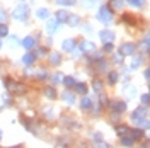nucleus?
<instances>
[{"instance_id":"13","label":"nucleus","mask_w":150,"mask_h":148,"mask_svg":"<svg viewBox=\"0 0 150 148\" xmlns=\"http://www.w3.org/2000/svg\"><path fill=\"white\" fill-rule=\"evenodd\" d=\"M56 16H58V17H56V20H58V22H62V20H67V16H68V14H67L65 10H62V12H58Z\"/></svg>"},{"instance_id":"24","label":"nucleus","mask_w":150,"mask_h":148,"mask_svg":"<svg viewBox=\"0 0 150 148\" xmlns=\"http://www.w3.org/2000/svg\"><path fill=\"white\" fill-rule=\"evenodd\" d=\"M68 24H72V26L79 24V19H77V17H70V19H68Z\"/></svg>"},{"instance_id":"18","label":"nucleus","mask_w":150,"mask_h":148,"mask_svg":"<svg viewBox=\"0 0 150 148\" xmlns=\"http://www.w3.org/2000/svg\"><path fill=\"white\" fill-rule=\"evenodd\" d=\"M9 31H7V26L5 24H0V36H7Z\"/></svg>"},{"instance_id":"31","label":"nucleus","mask_w":150,"mask_h":148,"mask_svg":"<svg viewBox=\"0 0 150 148\" xmlns=\"http://www.w3.org/2000/svg\"><path fill=\"white\" fill-rule=\"evenodd\" d=\"M104 49H106V51H111V49H112V46H111V44H109V43H108V44L104 46Z\"/></svg>"},{"instance_id":"1","label":"nucleus","mask_w":150,"mask_h":148,"mask_svg":"<svg viewBox=\"0 0 150 148\" xmlns=\"http://www.w3.org/2000/svg\"><path fill=\"white\" fill-rule=\"evenodd\" d=\"M97 19L101 22H111L112 19V10L109 7H101L99 9V14H97Z\"/></svg>"},{"instance_id":"30","label":"nucleus","mask_w":150,"mask_h":148,"mask_svg":"<svg viewBox=\"0 0 150 148\" xmlns=\"http://www.w3.org/2000/svg\"><path fill=\"white\" fill-rule=\"evenodd\" d=\"M60 78H62V75H53V82H58V80H60Z\"/></svg>"},{"instance_id":"9","label":"nucleus","mask_w":150,"mask_h":148,"mask_svg":"<svg viewBox=\"0 0 150 148\" xmlns=\"http://www.w3.org/2000/svg\"><path fill=\"white\" fill-rule=\"evenodd\" d=\"M34 58H36V56L33 55V53H28V55L24 56V63H26V65H31V63L34 61Z\"/></svg>"},{"instance_id":"14","label":"nucleus","mask_w":150,"mask_h":148,"mask_svg":"<svg viewBox=\"0 0 150 148\" xmlns=\"http://www.w3.org/2000/svg\"><path fill=\"white\" fill-rule=\"evenodd\" d=\"M24 46L28 48V49L29 48H33L34 46V39H33V37H26V39H24Z\"/></svg>"},{"instance_id":"15","label":"nucleus","mask_w":150,"mask_h":148,"mask_svg":"<svg viewBox=\"0 0 150 148\" xmlns=\"http://www.w3.org/2000/svg\"><path fill=\"white\" fill-rule=\"evenodd\" d=\"M92 49H94V44L92 43H89V41L82 44V51H92Z\"/></svg>"},{"instance_id":"20","label":"nucleus","mask_w":150,"mask_h":148,"mask_svg":"<svg viewBox=\"0 0 150 148\" xmlns=\"http://www.w3.org/2000/svg\"><path fill=\"white\" fill-rule=\"evenodd\" d=\"M140 63H142V58L140 56H135V60H133V63H131V68H137Z\"/></svg>"},{"instance_id":"3","label":"nucleus","mask_w":150,"mask_h":148,"mask_svg":"<svg viewBox=\"0 0 150 148\" xmlns=\"http://www.w3.org/2000/svg\"><path fill=\"white\" fill-rule=\"evenodd\" d=\"M99 37L103 39L104 43H112V39H114V34H112V32H109V31H103V32L99 34Z\"/></svg>"},{"instance_id":"29","label":"nucleus","mask_w":150,"mask_h":148,"mask_svg":"<svg viewBox=\"0 0 150 148\" xmlns=\"http://www.w3.org/2000/svg\"><path fill=\"white\" fill-rule=\"evenodd\" d=\"M133 5H142V0H130Z\"/></svg>"},{"instance_id":"27","label":"nucleus","mask_w":150,"mask_h":148,"mask_svg":"<svg viewBox=\"0 0 150 148\" xmlns=\"http://www.w3.org/2000/svg\"><path fill=\"white\" fill-rule=\"evenodd\" d=\"M94 89L96 90H101V82H94Z\"/></svg>"},{"instance_id":"7","label":"nucleus","mask_w":150,"mask_h":148,"mask_svg":"<svg viewBox=\"0 0 150 148\" xmlns=\"http://www.w3.org/2000/svg\"><path fill=\"white\" fill-rule=\"evenodd\" d=\"M75 48V41H70V39H67L65 43H63V49L65 51H72Z\"/></svg>"},{"instance_id":"5","label":"nucleus","mask_w":150,"mask_h":148,"mask_svg":"<svg viewBox=\"0 0 150 148\" xmlns=\"http://www.w3.org/2000/svg\"><path fill=\"white\" fill-rule=\"evenodd\" d=\"M133 51H135V46H133V44H123V46H121V53L133 55Z\"/></svg>"},{"instance_id":"26","label":"nucleus","mask_w":150,"mask_h":148,"mask_svg":"<svg viewBox=\"0 0 150 148\" xmlns=\"http://www.w3.org/2000/svg\"><path fill=\"white\" fill-rule=\"evenodd\" d=\"M38 77H39L41 80H45V78H46L48 75H46V72H39V75H38Z\"/></svg>"},{"instance_id":"10","label":"nucleus","mask_w":150,"mask_h":148,"mask_svg":"<svg viewBox=\"0 0 150 148\" xmlns=\"http://www.w3.org/2000/svg\"><path fill=\"white\" fill-rule=\"evenodd\" d=\"M48 16H50V12H48L46 9H39L38 10V17L39 19H48Z\"/></svg>"},{"instance_id":"23","label":"nucleus","mask_w":150,"mask_h":148,"mask_svg":"<svg viewBox=\"0 0 150 148\" xmlns=\"http://www.w3.org/2000/svg\"><path fill=\"white\" fill-rule=\"evenodd\" d=\"M65 101L67 102H74V95H70V92H65Z\"/></svg>"},{"instance_id":"28","label":"nucleus","mask_w":150,"mask_h":148,"mask_svg":"<svg viewBox=\"0 0 150 148\" xmlns=\"http://www.w3.org/2000/svg\"><path fill=\"white\" fill-rule=\"evenodd\" d=\"M131 143H133V141H131V140H126V136H125V140H123V145H131Z\"/></svg>"},{"instance_id":"8","label":"nucleus","mask_w":150,"mask_h":148,"mask_svg":"<svg viewBox=\"0 0 150 148\" xmlns=\"http://www.w3.org/2000/svg\"><path fill=\"white\" fill-rule=\"evenodd\" d=\"M45 94L50 95V99H55L56 97V90L53 89V87H46V89H45Z\"/></svg>"},{"instance_id":"19","label":"nucleus","mask_w":150,"mask_h":148,"mask_svg":"<svg viewBox=\"0 0 150 148\" xmlns=\"http://www.w3.org/2000/svg\"><path fill=\"white\" fill-rule=\"evenodd\" d=\"M50 61H51V65H56V63H60V55H51V60H50Z\"/></svg>"},{"instance_id":"17","label":"nucleus","mask_w":150,"mask_h":148,"mask_svg":"<svg viewBox=\"0 0 150 148\" xmlns=\"http://www.w3.org/2000/svg\"><path fill=\"white\" fill-rule=\"evenodd\" d=\"M56 4H60V5H74L75 0H56Z\"/></svg>"},{"instance_id":"2","label":"nucleus","mask_w":150,"mask_h":148,"mask_svg":"<svg viewBox=\"0 0 150 148\" xmlns=\"http://www.w3.org/2000/svg\"><path fill=\"white\" fill-rule=\"evenodd\" d=\"M29 14V9L28 5H19L17 9L14 10V17L19 19V20H26V17H28Z\"/></svg>"},{"instance_id":"4","label":"nucleus","mask_w":150,"mask_h":148,"mask_svg":"<svg viewBox=\"0 0 150 148\" xmlns=\"http://www.w3.org/2000/svg\"><path fill=\"white\" fill-rule=\"evenodd\" d=\"M111 107H114V109H116V112H123L125 111V109H126V104H125V102H111Z\"/></svg>"},{"instance_id":"25","label":"nucleus","mask_w":150,"mask_h":148,"mask_svg":"<svg viewBox=\"0 0 150 148\" xmlns=\"http://www.w3.org/2000/svg\"><path fill=\"white\" fill-rule=\"evenodd\" d=\"M116 78H118V75H116V73H109V82H111V83L116 82Z\"/></svg>"},{"instance_id":"16","label":"nucleus","mask_w":150,"mask_h":148,"mask_svg":"<svg viewBox=\"0 0 150 148\" xmlns=\"http://www.w3.org/2000/svg\"><path fill=\"white\" fill-rule=\"evenodd\" d=\"M74 87H75V89H77L80 94H85V92H87V87H85V85H82V83H75Z\"/></svg>"},{"instance_id":"6","label":"nucleus","mask_w":150,"mask_h":148,"mask_svg":"<svg viewBox=\"0 0 150 148\" xmlns=\"http://www.w3.org/2000/svg\"><path fill=\"white\" fill-rule=\"evenodd\" d=\"M58 26H60V22H58V20H51V22H50V24H48V32H50V34H53V32H55L56 31V27H58Z\"/></svg>"},{"instance_id":"21","label":"nucleus","mask_w":150,"mask_h":148,"mask_svg":"<svg viewBox=\"0 0 150 148\" xmlns=\"http://www.w3.org/2000/svg\"><path fill=\"white\" fill-rule=\"evenodd\" d=\"M82 107H85V109H89V107H91V101H89L87 97L82 99Z\"/></svg>"},{"instance_id":"12","label":"nucleus","mask_w":150,"mask_h":148,"mask_svg":"<svg viewBox=\"0 0 150 148\" xmlns=\"http://www.w3.org/2000/svg\"><path fill=\"white\" fill-rule=\"evenodd\" d=\"M63 83H65L67 87H74V85H75V80L72 78V77H65V78H63Z\"/></svg>"},{"instance_id":"22","label":"nucleus","mask_w":150,"mask_h":148,"mask_svg":"<svg viewBox=\"0 0 150 148\" xmlns=\"http://www.w3.org/2000/svg\"><path fill=\"white\" fill-rule=\"evenodd\" d=\"M116 131H118V133H128V128H126V126H118Z\"/></svg>"},{"instance_id":"11","label":"nucleus","mask_w":150,"mask_h":148,"mask_svg":"<svg viewBox=\"0 0 150 148\" xmlns=\"http://www.w3.org/2000/svg\"><path fill=\"white\" fill-rule=\"evenodd\" d=\"M131 136H133V140H140L143 136V133H142V130H133L131 131Z\"/></svg>"}]
</instances>
